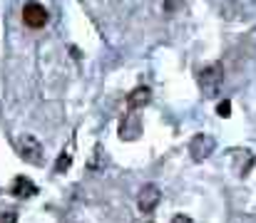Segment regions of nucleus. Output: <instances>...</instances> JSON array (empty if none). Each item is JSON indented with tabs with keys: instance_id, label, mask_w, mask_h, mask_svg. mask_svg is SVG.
<instances>
[{
	"instance_id": "1",
	"label": "nucleus",
	"mask_w": 256,
	"mask_h": 223,
	"mask_svg": "<svg viewBox=\"0 0 256 223\" xmlns=\"http://www.w3.org/2000/svg\"><path fill=\"white\" fill-rule=\"evenodd\" d=\"M222 84H224V70H222L219 62H214V65H209L199 72V87H202L204 97H209V99L216 97L222 92Z\"/></svg>"
},
{
	"instance_id": "2",
	"label": "nucleus",
	"mask_w": 256,
	"mask_h": 223,
	"mask_svg": "<svg viewBox=\"0 0 256 223\" xmlns=\"http://www.w3.org/2000/svg\"><path fill=\"white\" fill-rule=\"evenodd\" d=\"M48 20H50V12H48L45 5H40V2H35V0H30V2L22 5V22H25L28 27L40 30V27H45Z\"/></svg>"
},
{
	"instance_id": "3",
	"label": "nucleus",
	"mask_w": 256,
	"mask_h": 223,
	"mask_svg": "<svg viewBox=\"0 0 256 223\" xmlns=\"http://www.w3.org/2000/svg\"><path fill=\"white\" fill-rule=\"evenodd\" d=\"M214 139L209 137V134H196L194 139H192V144H189V154H192V159L194 161H204L212 151H214Z\"/></svg>"
},
{
	"instance_id": "4",
	"label": "nucleus",
	"mask_w": 256,
	"mask_h": 223,
	"mask_svg": "<svg viewBox=\"0 0 256 223\" xmlns=\"http://www.w3.org/2000/svg\"><path fill=\"white\" fill-rule=\"evenodd\" d=\"M160 199H162V194H160V186H154V184H147L142 191H140V211L142 214H152L154 209H157V204H160Z\"/></svg>"
},
{
	"instance_id": "5",
	"label": "nucleus",
	"mask_w": 256,
	"mask_h": 223,
	"mask_svg": "<svg viewBox=\"0 0 256 223\" xmlns=\"http://www.w3.org/2000/svg\"><path fill=\"white\" fill-rule=\"evenodd\" d=\"M18 149H20V156L22 159H28V161H32V164H40L42 161V147H40V142L35 139V137H30V134H25L20 142H18Z\"/></svg>"
},
{
	"instance_id": "6",
	"label": "nucleus",
	"mask_w": 256,
	"mask_h": 223,
	"mask_svg": "<svg viewBox=\"0 0 256 223\" xmlns=\"http://www.w3.org/2000/svg\"><path fill=\"white\" fill-rule=\"evenodd\" d=\"M140 132H142V122H140V117L130 109V114L124 117V122H122V127H120V137L132 142V139L140 137Z\"/></svg>"
},
{
	"instance_id": "7",
	"label": "nucleus",
	"mask_w": 256,
	"mask_h": 223,
	"mask_svg": "<svg viewBox=\"0 0 256 223\" xmlns=\"http://www.w3.org/2000/svg\"><path fill=\"white\" fill-rule=\"evenodd\" d=\"M10 194L12 196H20V199H30V196L38 194V186L30 179H25V176H15V181L10 186Z\"/></svg>"
},
{
	"instance_id": "8",
	"label": "nucleus",
	"mask_w": 256,
	"mask_h": 223,
	"mask_svg": "<svg viewBox=\"0 0 256 223\" xmlns=\"http://www.w3.org/2000/svg\"><path fill=\"white\" fill-rule=\"evenodd\" d=\"M150 99H152V94H150V89L147 87H137L130 97H127V109H132V112H137V109H142V107H147L150 104Z\"/></svg>"
},
{
	"instance_id": "9",
	"label": "nucleus",
	"mask_w": 256,
	"mask_h": 223,
	"mask_svg": "<svg viewBox=\"0 0 256 223\" xmlns=\"http://www.w3.org/2000/svg\"><path fill=\"white\" fill-rule=\"evenodd\" d=\"M216 114H219V117H224V119H226V117H232V102H229V99L219 102V104H216Z\"/></svg>"
},
{
	"instance_id": "10",
	"label": "nucleus",
	"mask_w": 256,
	"mask_h": 223,
	"mask_svg": "<svg viewBox=\"0 0 256 223\" xmlns=\"http://www.w3.org/2000/svg\"><path fill=\"white\" fill-rule=\"evenodd\" d=\"M70 161H72V159H70V154H65V151H62V154H60V159H58V164H55V171H58V174H62V171L70 166Z\"/></svg>"
},
{
	"instance_id": "11",
	"label": "nucleus",
	"mask_w": 256,
	"mask_h": 223,
	"mask_svg": "<svg viewBox=\"0 0 256 223\" xmlns=\"http://www.w3.org/2000/svg\"><path fill=\"white\" fill-rule=\"evenodd\" d=\"M0 223H18V214L15 211H0Z\"/></svg>"
},
{
	"instance_id": "12",
	"label": "nucleus",
	"mask_w": 256,
	"mask_h": 223,
	"mask_svg": "<svg viewBox=\"0 0 256 223\" xmlns=\"http://www.w3.org/2000/svg\"><path fill=\"white\" fill-rule=\"evenodd\" d=\"M176 5H179V0H167V2H164V12H174Z\"/></svg>"
},
{
	"instance_id": "13",
	"label": "nucleus",
	"mask_w": 256,
	"mask_h": 223,
	"mask_svg": "<svg viewBox=\"0 0 256 223\" xmlns=\"http://www.w3.org/2000/svg\"><path fill=\"white\" fill-rule=\"evenodd\" d=\"M172 223H194V221H192L189 216H184V214H182V216H174V219H172Z\"/></svg>"
}]
</instances>
